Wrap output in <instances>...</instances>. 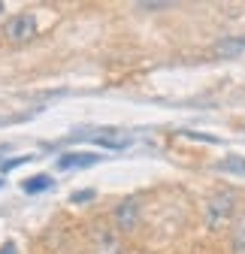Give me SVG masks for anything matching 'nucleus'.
Here are the masks:
<instances>
[{"mask_svg": "<svg viewBox=\"0 0 245 254\" xmlns=\"http://www.w3.org/2000/svg\"><path fill=\"white\" fill-rule=\"evenodd\" d=\"M233 209H236V197L230 190H221V194H215L206 203V224L212 230H224L233 218Z\"/></svg>", "mask_w": 245, "mask_h": 254, "instance_id": "nucleus-1", "label": "nucleus"}, {"mask_svg": "<svg viewBox=\"0 0 245 254\" xmlns=\"http://www.w3.org/2000/svg\"><path fill=\"white\" fill-rule=\"evenodd\" d=\"M91 242H94V254H127L124 242H121L118 233L109 230V227H94Z\"/></svg>", "mask_w": 245, "mask_h": 254, "instance_id": "nucleus-3", "label": "nucleus"}, {"mask_svg": "<svg viewBox=\"0 0 245 254\" xmlns=\"http://www.w3.org/2000/svg\"><path fill=\"white\" fill-rule=\"evenodd\" d=\"M21 188H24V194H43V190H49V188H52V176L40 173V176H34V179L21 182Z\"/></svg>", "mask_w": 245, "mask_h": 254, "instance_id": "nucleus-8", "label": "nucleus"}, {"mask_svg": "<svg viewBox=\"0 0 245 254\" xmlns=\"http://www.w3.org/2000/svg\"><path fill=\"white\" fill-rule=\"evenodd\" d=\"M242 52H245V40H221L215 46V55H221V58H236Z\"/></svg>", "mask_w": 245, "mask_h": 254, "instance_id": "nucleus-9", "label": "nucleus"}, {"mask_svg": "<svg viewBox=\"0 0 245 254\" xmlns=\"http://www.w3.org/2000/svg\"><path fill=\"white\" fill-rule=\"evenodd\" d=\"M27 161H34V157H9V161H3V164H0V170H3V173H9V170H15V167H21V164H27Z\"/></svg>", "mask_w": 245, "mask_h": 254, "instance_id": "nucleus-11", "label": "nucleus"}, {"mask_svg": "<svg viewBox=\"0 0 245 254\" xmlns=\"http://www.w3.org/2000/svg\"><path fill=\"white\" fill-rule=\"evenodd\" d=\"M34 34H37V18L30 12H18L6 24V40L12 43H27V40H34Z\"/></svg>", "mask_w": 245, "mask_h": 254, "instance_id": "nucleus-2", "label": "nucleus"}, {"mask_svg": "<svg viewBox=\"0 0 245 254\" xmlns=\"http://www.w3.org/2000/svg\"><path fill=\"white\" fill-rule=\"evenodd\" d=\"M70 200H73V203H88V200H94V190H76Z\"/></svg>", "mask_w": 245, "mask_h": 254, "instance_id": "nucleus-12", "label": "nucleus"}, {"mask_svg": "<svg viewBox=\"0 0 245 254\" xmlns=\"http://www.w3.org/2000/svg\"><path fill=\"white\" fill-rule=\"evenodd\" d=\"M0 15H3V3H0Z\"/></svg>", "mask_w": 245, "mask_h": 254, "instance_id": "nucleus-15", "label": "nucleus"}, {"mask_svg": "<svg viewBox=\"0 0 245 254\" xmlns=\"http://www.w3.org/2000/svg\"><path fill=\"white\" fill-rule=\"evenodd\" d=\"M0 185H3V182H0Z\"/></svg>", "mask_w": 245, "mask_h": 254, "instance_id": "nucleus-16", "label": "nucleus"}, {"mask_svg": "<svg viewBox=\"0 0 245 254\" xmlns=\"http://www.w3.org/2000/svg\"><path fill=\"white\" fill-rule=\"evenodd\" d=\"M170 3H139V9H145V12H161V9H167Z\"/></svg>", "mask_w": 245, "mask_h": 254, "instance_id": "nucleus-13", "label": "nucleus"}, {"mask_svg": "<svg viewBox=\"0 0 245 254\" xmlns=\"http://www.w3.org/2000/svg\"><path fill=\"white\" fill-rule=\"evenodd\" d=\"M115 224L121 230H133L139 224V203L136 200H124L115 206Z\"/></svg>", "mask_w": 245, "mask_h": 254, "instance_id": "nucleus-5", "label": "nucleus"}, {"mask_svg": "<svg viewBox=\"0 0 245 254\" xmlns=\"http://www.w3.org/2000/svg\"><path fill=\"white\" fill-rule=\"evenodd\" d=\"M230 248L233 254H245V215L236 218V224L230 230Z\"/></svg>", "mask_w": 245, "mask_h": 254, "instance_id": "nucleus-6", "label": "nucleus"}, {"mask_svg": "<svg viewBox=\"0 0 245 254\" xmlns=\"http://www.w3.org/2000/svg\"><path fill=\"white\" fill-rule=\"evenodd\" d=\"M91 139H97L100 145H109V148H124V145H130V136H124V133H100V136H91Z\"/></svg>", "mask_w": 245, "mask_h": 254, "instance_id": "nucleus-10", "label": "nucleus"}, {"mask_svg": "<svg viewBox=\"0 0 245 254\" xmlns=\"http://www.w3.org/2000/svg\"><path fill=\"white\" fill-rule=\"evenodd\" d=\"M218 170H221V173H230V176H239V179H245V157H239V154H230V157H224V161L218 164Z\"/></svg>", "mask_w": 245, "mask_h": 254, "instance_id": "nucleus-7", "label": "nucleus"}, {"mask_svg": "<svg viewBox=\"0 0 245 254\" xmlns=\"http://www.w3.org/2000/svg\"><path fill=\"white\" fill-rule=\"evenodd\" d=\"M0 254H18V248L12 242H3V245H0Z\"/></svg>", "mask_w": 245, "mask_h": 254, "instance_id": "nucleus-14", "label": "nucleus"}, {"mask_svg": "<svg viewBox=\"0 0 245 254\" xmlns=\"http://www.w3.org/2000/svg\"><path fill=\"white\" fill-rule=\"evenodd\" d=\"M97 161H100V154L94 151H70V154L58 157V170H85V167H94Z\"/></svg>", "mask_w": 245, "mask_h": 254, "instance_id": "nucleus-4", "label": "nucleus"}]
</instances>
